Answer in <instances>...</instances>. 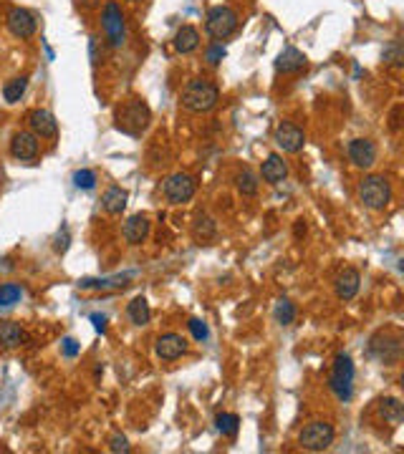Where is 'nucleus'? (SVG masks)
<instances>
[{
  "label": "nucleus",
  "instance_id": "nucleus-3",
  "mask_svg": "<svg viewBox=\"0 0 404 454\" xmlns=\"http://www.w3.org/2000/svg\"><path fill=\"white\" fill-rule=\"evenodd\" d=\"M359 200L369 210H387L392 202V184L384 174H369L359 184Z\"/></svg>",
  "mask_w": 404,
  "mask_h": 454
},
{
  "label": "nucleus",
  "instance_id": "nucleus-35",
  "mask_svg": "<svg viewBox=\"0 0 404 454\" xmlns=\"http://www.w3.org/2000/svg\"><path fill=\"white\" fill-rule=\"evenodd\" d=\"M187 326H190V333L195 336V341H207L210 331H207L205 321H200V318H192V321H190Z\"/></svg>",
  "mask_w": 404,
  "mask_h": 454
},
{
  "label": "nucleus",
  "instance_id": "nucleus-30",
  "mask_svg": "<svg viewBox=\"0 0 404 454\" xmlns=\"http://www.w3.org/2000/svg\"><path fill=\"white\" fill-rule=\"evenodd\" d=\"M294 318H296L294 303H291V300H286V298L278 300V303H276V321L281 323V326H291V323H294Z\"/></svg>",
  "mask_w": 404,
  "mask_h": 454
},
{
  "label": "nucleus",
  "instance_id": "nucleus-5",
  "mask_svg": "<svg viewBox=\"0 0 404 454\" xmlns=\"http://www.w3.org/2000/svg\"><path fill=\"white\" fill-rule=\"evenodd\" d=\"M205 31L207 36H212L215 41H225L238 31V13L227 6H215L210 8L205 18Z\"/></svg>",
  "mask_w": 404,
  "mask_h": 454
},
{
  "label": "nucleus",
  "instance_id": "nucleus-19",
  "mask_svg": "<svg viewBox=\"0 0 404 454\" xmlns=\"http://www.w3.org/2000/svg\"><path fill=\"white\" fill-rule=\"evenodd\" d=\"M127 202H129V192L124 187H109L104 194H101V210L109 212V215H122L127 210Z\"/></svg>",
  "mask_w": 404,
  "mask_h": 454
},
{
  "label": "nucleus",
  "instance_id": "nucleus-2",
  "mask_svg": "<svg viewBox=\"0 0 404 454\" xmlns=\"http://www.w3.org/2000/svg\"><path fill=\"white\" fill-rule=\"evenodd\" d=\"M220 99V89L207 78H192L182 91V106L192 114H205Z\"/></svg>",
  "mask_w": 404,
  "mask_h": 454
},
{
  "label": "nucleus",
  "instance_id": "nucleus-37",
  "mask_svg": "<svg viewBox=\"0 0 404 454\" xmlns=\"http://www.w3.org/2000/svg\"><path fill=\"white\" fill-rule=\"evenodd\" d=\"M109 449H111V452H122V454H127L132 447H129L127 437H122V434H114V437L109 439Z\"/></svg>",
  "mask_w": 404,
  "mask_h": 454
},
{
  "label": "nucleus",
  "instance_id": "nucleus-33",
  "mask_svg": "<svg viewBox=\"0 0 404 454\" xmlns=\"http://www.w3.org/2000/svg\"><path fill=\"white\" fill-rule=\"evenodd\" d=\"M225 53H227L225 46H222V43H212L210 48L205 51V61L210 63V66H217V63L225 58Z\"/></svg>",
  "mask_w": 404,
  "mask_h": 454
},
{
  "label": "nucleus",
  "instance_id": "nucleus-39",
  "mask_svg": "<svg viewBox=\"0 0 404 454\" xmlns=\"http://www.w3.org/2000/svg\"><path fill=\"white\" fill-rule=\"evenodd\" d=\"M91 323H94V328L99 333H106V318L101 313H91Z\"/></svg>",
  "mask_w": 404,
  "mask_h": 454
},
{
  "label": "nucleus",
  "instance_id": "nucleus-25",
  "mask_svg": "<svg viewBox=\"0 0 404 454\" xmlns=\"http://www.w3.org/2000/svg\"><path fill=\"white\" fill-rule=\"evenodd\" d=\"M379 411H382V416L389 421V424H402V421H404V404L399 399H394V396L382 399Z\"/></svg>",
  "mask_w": 404,
  "mask_h": 454
},
{
  "label": "nucleus",
  "instance_id": "nucleus-18",
  "mask_svg": "<svg viewBox=\"0 0 404 454\" xmlns=\"http://www.w3.org/2000/svg\"><path fill=\"white\" fill-rule=\"evenodd\" d=\"M261 177L266 179L268 184H281L283 179L288 177V164H286V159H283L281 154H268L266 157V162H263V167H261Z\"/></svg>",
  "mask_w": 404,
  "mask_h": 454
},
{
  "label": "nucleus",
  "instance_id": "nucleus-26",
  "mask_svg": "<svg viewBox=\"0 0 404 454\" xmlns=\"http://www.w3.org/2000/svg\"><path fill=\"white\" fill-rule=\"evenodd\" d=\"M28 89V78L21 76V78H11V81L3 86V99L8 101V104H18V101L23 99V94H26Z\"/></svg>",
  "mask_w": 404,
  "mask_h": 454
},
{
  "label": "nucleus",
  "instance_id": "nucleus-15",
  "mask_svg": "<svg viewBox=\"0 0 404 454\" xmlns=\"http://www.w3.org/2000/svg\"><path fill=\"white\" fill-rule=\"evenodd\" d=\"M359 285H361V275L356 268H343L336 275V283H333L338 300H354L356 293H359Z\"/></svg>",
  "mask_w": 404,
  "mask_h": 454
},
{
  "label": "nucleus",
  "instance_id": "nucleus-13",
  "mask_svg": "<svg viewBox=\"0 0 404 454\" xmlns=\"http://www.w3.org/2000/svg\"><path fill=\"white\" fill-rule=\"evenodd\" d=\"M349 159L361 169H371L377 164V144L371 139H354L349 142Z\"/></svg>",
  "mask_w": 404,
  "mask_h": 454
},
{
  "label": "nucleus",
  "instance_id": "nucleus-34",
  "mask_svg": "<svg viewBox=\"0 0 404 454\" xmlns=\"http://www.w3.org/2000/svg\"><path fill=\"white\" fill-rule=\"evenodd\" d=\"M68 245H71V235H68V227L63 225L58 233H56V240H53V250L56 253H66Z\"/></svg>",
  "mask_w": 404,
  "mask_h": 454
},
{
  "label": "nucleus",
  "instance_id": "nucleus-6",
  "mask_svg": "<svg viewBox=\"0 0 404 454\" xmlns=\"http://www.w3.org/2000/svg\"><path fill=\"white\" fill-rule=\"evenodd\" d=\"M333 439H336V432L328 421H311L299 434V444L309 452H323V449L331 447Z\"/></svg>",
  "mask_w": 404,
  "mask_h": 454
},
{
  "label": "nucleus",
  "instance_id": "nucleus-7",
  "mask_svg": "<svg viewBox=\"0 0 404 454\" xmlns=\"http://www.w3.org/2000/svg\"><path fill=\"white\" fill-rule=\"evenodd\" d=\"M101 28H104L106 41H109L114 48H122L124 41H127V23H124V13L122 8L109 0L104 6V13H101Z\"/></svg>",
  "mask_w": 404,
  "mask_h": 454
},
{
  "label": "nucleus",
  "instance_id": "nucleus-8",
  "mask_svg": "<svg viewBox=\"0 0 404 454\" xmlns=\"http://www.w3.org/2000/svg\"><path fill=\"white\" fill-rule=\"evenodd\" d=\"M162 192H165V197L172 205H185V202L192 200L195 192H197V182H195V177H190V174L177 172L165 179Z\"/></svg>",
  "mask_w": 404,
  "mask_h": 454
},
{
  "label": "nucleus",
  "instance_id": "nucleus-29",
  "mask_svg": "<svg viewBox=\"0 0 404 454\" xmlns=\"http://www.w3.org/2000/svg\"><path fill=\"white\" fill-rule=\"evenodd\" d=\"M215 424H217V429L225 434V437H235V434H238V429H240L238 414H217Z\"/></svg>",
  "mask_w": 404,
  "mask_h": 454
},
{
  "label": "nucleus",
  "instance_id": "nucleus-27",
  "mask_svg": "<svg viewBox=\"0 0 404 454\" xmlns=\"http://www.w3.org/2000/svg\"><path fill=\"white\" fill-rule=\"evenodd\" d=\"M235 184H238V192L245 194V197H253V194H258V177H255L250 169H243V172L235 177Z\"/></svg>",
  "mask_w": 404,
  "mask_h": 454
},
{
  "label": "nucleus",
  "instance_id": "nucleus-16",
  "mask_svg": "<svg viewBox=\"0 0 404 454\" xmlns=\"http://www.w3.org/2000/svg\"><path fill=\"white\" fill-rule=\"evenodd\" d=\"M28 124H31L36 137L41 139H56V134H58V124H56V119L46 109L28 111Z\"/></svg>",
  "mask_w": 404,
  "mask_h": 454
},
{
  "label": "nucleus",
  "instance_id": "nucleus-11",
  "mask_svg": "<svg viewBox=\"0 0 404 454\" xmlns=\"http://www.w3.org/2000/svg\"><path fill=\"white\" fill-rule=\"evenodd\" d=\"M38 137L33 132H18L11 139V154L21 162H33L38 157Z\"/></svg>",
  "mask_w": 404,
  "mask_h": 454
},
{
  "label": "nucleus",
  "instance_id": "nucleus-21",
  "mask_svg": "<svg viewBox=\"0 0 404 454\" xmlns=\"http://www.w3.org/2000/svg\"><path fill=\"white\" fill-rule=\"evenodd\" d=\"M0 344L6 349H21L23 344H28V333L23 331L21 323L0 321Z\"/></svg>",
  "mask_w": 404,
  "mask_h": 454
},
{
  "label": "nucleus",
  "instance_id": "nucleus-17",
  "mask_svg": "<svg viewBox=\"0 0 404 454\" xmlns=\"http://www.w3.org/2000/svg\"><path fill=\"white\" fill-rule=\"evenodd\" d=\"M150 230H152V222L147 220L144 215H132L127 222H124V240H127L129 245H139L144 243V240L150 238Z\"/></svg>",
  "mask_w": 404,
  "mask_h": 454
},
{
  "label": "nucleus",
  "instance_id": "nucleus-1",
  "mask_svg": "<svg viewBox=\"0 0 404 454\" xmlns=\"http://www.w3.org/2000/svg\"><path fill=\"white\" fill-rule=\"evenodd\" d=\"M114 119H117V129H119V132L129 134V137H139V134L147 132V127H150L152 109L147 106V101H144V99H137V96H132V99L122 101V106L117 109Z\"/></svg>",
  "mask_w": 404,
  "mask_h": 454
},
{
  "label": "nucleus",
  "instance_id": "nucleus-38",
  "mask_svg": "<svg viewBox=\"0 0 404 454\" xmlns=\"http://www.w3.org/2000/svg\"><path fill=\"white\" fill-rule=\"evenodd\" d=\"M63 354L68 356V359H73V356H78V344L73 341V338H63Z\"/></svg>",
  "mask_w": 404,
  "mask_h": 454
},
{
  "label": "nucleus",
  "instance_id": "nucleus-20",
  "mask_svg": "<svg viewBox=\"0 0 404 454\" xmlns=\"http://www.w3.org/2000/svg\"><path fill=\"white\" fill-rule=\"evenodd\" d=\"M304 66H306V56L301 53L299 48H294V46L283 48L281 53H278V58H276V71L278 73H296V71H301Z\"/></svg>",
  "mask_w": 404,
  "mask_h": 454
},
{
  "label": "nucleus",
  "instance_id": "nucleus-14",
  "mask_svg": "<svg viewBox=\"0 0 404 454\" xmlns=\"http://www.w3.org/2000/svg\"><path fill=\"white\" fill-rule=\"evenodd\" d=\"M155 351L162 361H177L187 351V341L180 333H165V336L157 338Z\"/></svg>",
  "mask_w": 404,
  "mask_h": 454
},
{
  "label": "nucleus",
  "instance_id": "nucleus-40",
  "mask_svg": "<svg viewBox=\"0 0 404 454\" xmlns=\"http://www.w3.org/2000/svg\"><path fill=\"white\" fill-rule=\"evenodd\" d=\"M294 235H296V240H301L306 235V222L304 220H296V225H294Z\"/></svg>",
  "mask_w": 404,
  "mask_h": 454
},
{
  "label": "nucleus",
  "instance_id": "nucleus-28",
  "mask_svg": "<svg viewBox=\"0 0 404 454\" xmlns=\"http://www.w3.org/2000/svg\"><path fill=\"white\" fill-rule=\"evenodd\" d=\"M382 58H384V63H387V66L399 68L404 63V48H402V43H399V41H389V46L384 48Z\"/></svg>",
  "mask_w": 404,
  "mask_h": 454
},
{
  "label": "nucleus",
  "instance_id": "nucleus-36",
  "mask_svg": "<svg viewBox=\"0 0 404 454\" xmlns=\"http://www.w3.org/2000/svg\"><path fill=\"white\" fill-rule=\"evenodd\" d=\"M402 117H404L402 104H397L392 111H389V129H392V132H399V129H402Z\"/></svg>",
  "mask_w": 404,
  "mask_h": 454
},
{
  "label": "nucleus",
  "instance_id": "nucleus-31",
  "mask_svg": "<svg viewBox=\"0 0 404 454\" xmlns=\"http://www.w3.org/2000/svg\"><path fill=\"white\" fill-rule=\"evenodd\" d=\"M21 295H23V290H21V285H16V283H3V285H0V305H3V308L18 303Z\"/></svg>",
  "mask_w": 404,
  "mask_h": 454
},
{
  "label": "nucleus",
  "instance_id": "nucleus-12",
  "mask_svg": "<svg viewBox=\"0 0 404 454\" xmlns=\"http://www.w3.org/2000/svg\"><path fill=\"white\" fill-rule=\"evenodd\" d=\"M8 31H11L16 38H31L36 33V18L26 11V8H11L8 11Z\"/></svg>",
  "mask_w": 404,
  "mask_h": 454
},
{
  "label": "nucleus",
  "instance_id": "nucleus-32",
  "mask_svg": "<svg viewBox=\"0 0 404 454\" xmlns=\"http://www.w3.org/2000/svg\"><path fill=\"white\" fill-rule=\"evenodd\" d=\"M73 184H76L78 189H94L96 187V174L91 172V169H78L76 174H73Z\"/></svg>",
  "mask_w": 404,
  "mask_h": 454
},
{
  "label": "nucleus",
  "instance_id": "nucleus-9",
  "mask_svg": "<svg viewBox=\"0 0 404 454\" xmlns=\"http://www.w3.org/2000/svg\"><path fill=\"white\" fill-rule=\"evenodd\" d=\"M369 354L382 364H394L402 356V338L397 333H377L369 341Z\"/></svg>",
  "mask_w": 404,
  "mask_h": 454
},
{
  "label": "nucleus",
  "instance_id": "nucleus-10",
  "mask_svg": "<svg viewBox=\"0 0 404 454\" xmlns=\"http://www.w3.org/2000/svg\"><path fill=\"white\" fill-rule=\"evenodd\" d=\"M273 139H276L278 149H283L286 154H299V152L304 149V144H306V134L291 122L278 124L276 137H273Z\"/></svg>",
  "mask_w": 404,
  "mask_h": 454
},
{
  "label": "nucleus",
  "instance_id": "nucleus-22",
  "mask_svg": "<svg viewBox=\"0 0 404 454\" xmlns=\"http://www.w3.org/2000/svg\"><path fill=\"white\" fill-rule=\"evenodd\" d=\"M200 46V31L192 26H182L175 33V51L177 53H192V51H197Z\"/></svg>",
  "mask_w": 404,
  "mask_h": 454
},
{
  "label": "nucleus",
  "instance_id": "nucleus-4",
  "mask_svg": "<svg viewBox=\"0 0 404 454\" xmlns=\"http://www.w3.org/2000/svg\"><path fill=\"white\" fill-rule=\"evenodd\" d=\"M328 386L336 394L338 401H349L351 399V386H354V361L349 354H338L333 359V371L328 379Z\"/></svg>",
  "mask_w": 404,
  "mask_h": 454
},
{
  "label": "nucleus",
  "instance_id": "nucleus-24",
  "mask_svg": "<svg viewBox=\"0 0 404 454\" xmlns=\"http://www.w3.org/2000/svg\"><path fill=\"white\" fill-rule=\"evenodd\" d=\"M127 313H129V321H132L134 326H147V323H150V318H152L150 303H147V298H142V295L129 303Z\"/></svg>",
  "mask_w": 404,
  "mask_h": 454
},
{
  "label": "nucleus",
  "instance_id": "nucleus-23",
  "mask_svg": "<svg viewBox=\"0 0 404 454\" xmlns=\"http://www.w3.org/2000/svg\"><path fill=\"white\" fill-rule=\"evenodd\" d=\"M217 235V222L210 215H197L192 222V238L197 243H210Z\"/></svg>",
  "mask_w": 404,
  "mask_h": 454
}]
</instances>
